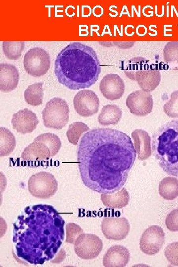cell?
<instances>
[{
	"instance_id": "obj_17",
	"label": "cell",
	"mask_w": 178,
	"mask_h": 267,
	"mask_svg": "<svg viewBox=\"0 0 178 267\" xmlns=\"http://www.w3.org/2000/svg\"><path fill=\"white\" fill-rule=\"evenodd\" d=\"M130 258L128 249L122 245H114L110 247L103 258V264L106 267H124Z\"/></svg>"
},
{
	"instance_id": "obj_22",
	"label": "cell",
	"mask_w": 178,
	"mask_h": 267,
	"mask_svg": "<svg viewBox=\"0 0 178 267\" xmlns=\"http://www.w3.org/2000/svg\"><path fill=\"white\" fill-rule=\"evenodd\" d=\"M160 196L167 200L178 197V179L174 177H166L160 182L158 188Z\"/></svg>"
},
{
	"instance_id": "obj_20",
	"label": "cell",
	"mask_w": 178,
	"mask_h": 267,
	"mask_svg": "<svg viewBox=\"0 0 178 267\" xmlns=\"http://www.w3.org/2000/svg\"><path fill=\"white\" fill-rule=\"evenodd\" d=\"M101 200L106 207L119 209L128 204L130 195L125 188H122L116 193L101 194Z\"/></svg>"
},
{
	"instance_id": "obj_13",
	"label": "cell",
	"mask_w": 178,
	"mask_h": 267,
	"mask_svg": "<svg viewBox=\"0 0 178 267\" xmlns=\"http://www.w3.org/2000/svg\"><path fill=\"white\" fill-rule=\"evenodd\" d=\"M99 89L102 95L107 99L114 100L120 99L125 91L123 79L117 74H109L102 79Z\"/></svg>"
},
{
	"instance_id": "obj_5",
	"label": "cell",
	"mask_w": 178,
	"mask_h": 267,
	"mask_svg": "<svg viewBox=\"0 0 178 267\" xmlns=\"http://www.w3.org/2000/svg\"><path fill=\"white\" fill-rule=\"evenodd\" d=\"M42 114L45 127L61 130L69 119V105L64 99L53 97L46 103Z\"/></svg>"
},
{
	"instance_id": "obj_25",
	"label": "cell",
	"mask_w": 178,
	"mask_h": 267,
	"mask_svg": "<svg viewBox=\"0 0 178 267\" xmlns=\"http://www.w3.org/2000/svg\"><path fill=\"white\" fill-rule=\"evenodd\" d=\"M149 62V61L145 58L137 57L124 62L122 67L126 76L132 80L135 74L148 66Z\"/></svg>"
},
{
	"instance_id": "obj_28",
	"label": "cell",
	"mask_w": 178,
	"mask_h": 267,
	"mask_svg": "<svg viewBox=\"0 0 178 267\" xmlns=\"http://www.w3.org/2000/svg\"><path fill=\"white\" fill-rule=\"evenodd\" d=\"M89 130V127L81 122H75L70 125L67 132L68 141L73 145H77L83 133Z\"/></svg>"
},
{
	"instance_id": "obj_11",
	"label": "cell",
	"mask_w": 178,
	"mask_h": 267,
	"mask_svg": "<svg viewBox=\"0 0 178 267\" xmlns=\"http://www.w3.org/2000/svg\"><path fill=\"white\" fill-rule=\"evenodd\" d=\"M126 105L131 113L136 116H146L153 107L152 95L148 92L138 90L131 93L126 99Z\"/></svg>"
},
{
	"instance_id": "obj_14",
	"label": "cell",
	"mask_w": 178,
	"mask_h": 267,
	"mask_svg": "<svg viewBox=\"0 0 178 267\" xmlns=\"http://www.w3.org/2000/svg\"><path fill=\"white\" fill-rule=\"evenodd\" d=\"M14 129L22 134H26L34 131L39 120L35 113L27 108L18 111L14 114L11 121Z\"/></svg>"
},
{
	"instance_id": "obj_12",
	"label": "cell",
	"mask_w": 178,
	"mask_h": 267,
	"mask_svg": "<svg viewBox=\"0 0 178 267\" xmlns=\"http://www.w3.org/2000/svg\"><path fill=\"white\" fill-rule=\"evenodd\" d=\"M73 104L78 114L82 116L89 117L98 112L99 100L94 91L82 90L75 95Z\"/></svg>"
},
{
	"instance_id": "obj_2",
	"label": "cell",
	"mask_w": 178,
	"mask_h": 267,
	"mask_svg": "<svg viewBox=\"0 0 178 267\" xmlns=\"http://www.w3.org/2000/svg\"><path fill=\"white\" fill-rule=\"evenodd\" d=\"M64 221L51 205L25 208L13 224L14 253L25 264L43 265L52 260L64 239Z\"/></svg>"
},
{
	"instance_id": "obj_15",
	"label": "cell",
	"mask_w": 178,
	"mask_h": 267,
	"mask_svg": "<svg viewBox=\"0 0 178 267\" xmlns=\"http://www.w3.org/2000/svg\"><path fill=\"white\" fill-rule=\"evenodd\" d=\"M161 80L160 72L150 65L137 72L132 79L137 82L142 90L148 92L158 86Z\"/></svg>"
},
{
	"instance_id": "obj_31",
	"label": "cell",
	"mask_w": 178,
	"mask_h": 267,
	"mask_svg": "<svg viewBox=\"0 0 178 267\" xmlns=\"http://www.w3.org/2000/svg\"><path fill=\"white\" fill-rule=\"evenodd\" d=\"M165 224L170 231H178V208L168 214L166 218Z\"/></svg>"
},
{
	"instance_id": "obj_7",
	"label": "cell",
	"mask_w": 178,
	"mask_h": 267,
	"mask_svg": "<svg viewBox=\"0 0 178 267\" xmlns=\"http://www.w3.org/2000/svg\"><path fill=\"white\" fill-rule=\"evenodd\" d=\"M50 64L49 54L44 49L33 47L25 54L23 65L27 73L34 77L42 76L48 71Z\"/></svg>"
},
{
	"instance_id": "obj_21",
	"label": "cell",
	"mask_w": 178,
	"mask_h": 267,
	"mask_svg": "<svg viewBox=\"0 0 178 267\" xmlns=\"http://www.w3.org/2000/svg\"><path fill=\"white\" fill-rule=\"evenodd\" d=\"M122 115L121 108L114 104L104 106L98 116V121L100 125H116L120 121Z\"/></svg>"
},
{
	"instance_id": "obj_16",
	"label": "cell",
	"mask_w": 178,
	"mask_h": 267,
	"mask_svg": "<svg viewBox=\"0 0 178 267\" xmlns=\"http://www.w3.org/2000/svg\"><path fill=\"white\" fill-rule=\"evenodd\" d=\"M52 157L49 147L37 137L28 145L21 155L22 159L28 161H42Z\"/></svg>"
},
{
	"instance_id": "obj_27",
	"label": "cell",
	"mask_w": 178,
	"mask_h": 267,
	"mask_svg": "<svg viewBox=\"0 0 178 267\" xmlns=\"http://www.w3.org/2000/svg\"><path fill=\"white\" fill-rule=\"evenodd\" d=\"M25 47L23 41H3L2 50L5 56L9 59L17 60L21 56Z\"/></svg>"
},
{
	"instance_id": "obj_10",
	"label": "cell",
	"mask_w": 178,
	"mask_h": 267,
	"mask_svg": "<svg viewBox=\"0 0 178 267\" xmlns=\"http://www.w3.org/2000/svg\"><path fill=\"white\" fill-rule=\"evenodd\" d=\"M101 229L107 239L120 241L128 236L130 225L124 217L105 218L101 222Z\"/></svg>"
},
{
	"instance_id": "obj_6",
	"label": "cell",
	"mask_w": 178,
	"mask_h": 267,
	"mask_svg": "<svg viewBox=\"0 0 178 267\" xmlns=\"http://www.w3.org/2000/svg\"><path fill=\"white\" fill-rule=\"evenodd\" d=\"M28 188L34 197L45 199L55 194L58 183L51 173L40 172L31 176L28 181Z\"/></svg>"
},
{
	"instance_id": "obj_4",
	"label": "cell",
	"mask_w": 178,
	"mask_h": 267,
	"mask_svg": "<svg viewBox=\"0 0 178 267\" xmlns=\"http://www.w3.org/2000/svg\"><path fill=\"white\" fill-rule=\"evenodd\" d=\"M152 153L167 174L178 177V120L166 123L153 134Z\"/></svg>"
},
{
	"instance_id": "obj_19",
	"label": "cell",
	"mask_w": 178,
	"mask_h": 267,
	"mask_svg": "<svg viewBox=\"0 0 178 267\" xmlns=\"http://www.w3.org/2000/svg\"><path fill=\"white\" fill-rule=\"evenodd\" d=\"M134 140V148L138 154V159L144 160L151 155L150 136L146 131L136 129L132 133Z\"/></svg>"
},
{
	"instance_id": "obj_8",
	"label": "cell",
	"mask_w": 178,
	"mask_h": 267,
	"mask_svg": "<svg viewBox=\"0 0 178 267\" xmlns=\"http://www.w3.org/2000/svg\"><path fill=\"white\" fill-rule=\"evenodd\" d=\"M103 248L101 239L93 234L82 233L76 239L74 250L78 256L84 260L96 258Z\"/></svg>"
},
{
	"instance_id": "obj_18",
	"label": "cell",
	"mask_w": 178,
	"mask_h": 267,
	"mask_svg": "<svg viewBox=\"0 0 178 267\" xmlns=\"http://www.w3.org/2000/svg\"><path fill=\"white\" fill-rule=\"evenodd\" d=\"M19 73L14 65L6 63H0V89L4 92H10L17 86Z\"/></svg>"
},
{
	"instance_id": "obj_24",
	"label": "cell",
	"mask_w": 178,
	"mask_h": 267,
	"mask_svg": "<svg viewBox=\"0 0 178 267\" xmlns=\"http://www.w3.org/2000/svg\"><path fill=\"white\" fill-rule=\"evenodd\" d=\"M16 141L14 135L7 129L0 128V155L5 156L11 154L15 148Z\"/></svg>"
},
{
	"instance_id": "obj_26",
	"label": "cell",
	"mask_w": 178,
	"mask_h": 267,
	"mask_svg": "<svg viewBox=\"0 0 178 267\" xmlns=\"http://www.w3.org/2000/svg\"><path fill=\"white\" fill-rule=\"evenodd\" d=\"M164 58L169 67L178 70V42H168L163 49Z\"/></svg>"
},
{
	"instance_id": "obj_3",
	"label": "cell",
	"mask_w": 178,
	"mask_h": 267,
	"mask_svg": "<svg viewBox=\"0 0 178 267\" xmlns=\"http://www.w3.org/2000/svg\"><path fill=\"white\" fill-rule=\"evenodd\" d=\"M100 62L95 50L79 42L69 44L57 55L54 73L58 82L71 90L88 88L98 80Z\"/></svg>"
},
{
	"instance_id": "obj_1",
	"label": "cell",
	"mask_w": 178,
	"mask_h": 267,
	"mask_svg": "<svg viewBox=\"0 0 178 267\" xmlns=\"http://www.w3.org/2000/svg\"><path fill=\"white\" fill-rule=\"evenodd\" d=\"M136 156L131 137L116 129L95 128L85 133L77 147L82 180L101 194L120 190L126 183Z\"/></svg>"
},
{
	"instance_id": "obj_23",
	"label": "cell",
	"mask_w": 178,
	"mask_h": 267,
	"mask_svg": "<svg viewBox=\"0 0 178 267\" xmlns=\"http://www.w3.org/2000/svg\"><path fill=\"white\" fill-rule=\"evenodd\" d=\"M44 83H34L26 89L24 96L26 102L31 106H39L43 103Z\"/></svg>"
},
{
	"instance_id": "obj_9",
	"label": "cell",
	"mask_w": 178,
	"mask_h": 267,
	"mask_svg": "<svg viewBox=\"0 0 178 267\" xmlns=\"http://www.w3.org/2000/svg\"><path fill=\"white\" fill-rule=\"evenodd\" d=\"M165 241V233L162 228L153 225L142 233L139 241L141 251L148 255L157 254L162 248Z\"/></svg>"
},
{
	"instance_id": "obj_29",
	"label": "cell",
	"mask_w": 178,
	"mask_h": 267,
	"mask_svg": "<svg viewBox=\"0 0 178 267\" xmlns=\"http://www.w3.org/2000/svg\"><path fill=\"white\" fill-rule=\"evenodd\" d=\"M166 114L171 118H178V90L173 91L170 100L163 106Z\"/></svg>"
},
{
	"instance_id": "obj_30",
	"label": "cell",
	"mask_w": 178,
	"mask_h": 267,
	"mask_svg": "<svg viewBox=\"0 0 178 267\" xmlns=\"http://www.w3.org/2000/svg\"><path fill=\"white\" fill-rule=\"evenodd\" d=\"M165 255L168 261L175 266H178V242H174L167 246Z\"/></svg>"
}]
</instances>
